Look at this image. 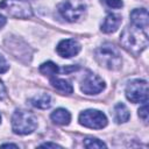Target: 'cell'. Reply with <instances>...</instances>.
I'll use <instances>...</instances> for the list:
<instances>
[{
  "label": "cell",
  "instance_id": "obj_1",
  "mask_svg": "<svg viewBox=\"0 0 149 149\" xmlns=\"http://www.w3.org/2000/svg\"><path fill=\"white\" fill-rule=\"evenodd\" d=\"M120 42L126 50L134 55H139L148 45V35L146 30L132 24L130 27H126L122 30L120 35Z\"/></svg>",
  "mask_w": 149,
  "mask_h": 149
},
{
  "label": "cell",
  "instance_id": "obj_2",
  "mask_svg": "<svg viewBox=\"0 0 149 149\" xmlns=\"http://www.w3.org/2000/svg\"><path fill=\"white\" fill-rule=\"evenodd\" d=\"M94 58L99 65L108 70H118L121 66V55L112 43H104L94 51Z\"/></svg>",
  "mask_w": 149,
  "mask_h": 149
},
{
  "label": "cell",
  "instance_id": "obj_3",
  "mask_svg": "<svg viewBox=\"0 0 149 149\" xmlns=\"http://www.w3.org/2000/svg\"><path fill=\"white\" fill-rule=\"evenodd\" d=\"M37 127L36 116L24 109H16L12 116V129L15 134L27 135L33 133Z\"/></svg>",
  "mask_w": 149,
  "mask_h": 149
},
{
  "label": "cell",
  "instance_id": "obj_4",
  "mask_svg": "<svg viewBox=\"0 0 149 149\" xmlns=\"http://www.w3.org/2000/svg\"><path fill=\"white\" fill-rule=\"evenodd\" d=\"M59 15L69 22L78 21L86 10L85 0H65L57 7Z\"/></svg>",
  "mask_w": 149,
  "mask_h": 149
},
{
  "label": "cell",
  "instance_id": "obj_5",
  "mask_svg": "<svg viewBox=\"0 0 149 149\" xmlns=\"http://www.w3.org/2000/svg\"><path fill=\"white\" fill-rule=\"evenodd\" d=\"M0 8L17 19H28L33 15L31 7L26 0H2L0 2Z\"/></svg>",
  "mask_w": 149,
  "mask_h": 149
},
{
  "label": "cell",
  "instance_id": "obj_6",
  "mask_svg": "<svg viewBox=\"0 0 149 149\" xmlns=\"http://www.w3.org/2000/svg\"><path fill=\"white\" fill-rule=\"evenodd\" d=\"M126 97L132 102L148 101V84L146 80L135 79L128 83L126 87Z\"/></svg>",
  "mask_w": 149,
  "mask_h": 149
},
{
  "label": "cell",
  "instance_id": "obj_7",
  "mask_svg": "<svg viewBox=\"0 0 149 149\" xmlns=\"http://www.w3.org/2000/svg\"><path fill=\"white\" fill-rule=\"evenodd\" d=\"M79 123L92 129H101L107 125L106 115L97 109H86L79 114Z\"/></svg>",
  "mask_w": 149,
  "mask_h": 149
},
{
  "label": "cell",
  "instance_id": "obj_8",
  "mask_svg": "<svg viewBox=\"0 0 149 149\" xmlns=\"http://www.w3.org/2000/svg\"><path fill=\"white\" fill-rule=\"evenodd\" d=\"M80 88L85 94H98L105 88V81L99 76L88 73L81 81Z\"/></svg>",
  "mask_w": 149,
  "mask_h": 149
},
{
  "label": "cell",
  "instance_id": "obj_9",
  "mask_svg": "<svg viewBox=\"0 0 149 149\" xmlns=\"http://www.w3.org/2000/svg\"><path fill=\"white\" fill-rule=\"evenodd\" d=\"M56 50L59 56L70 58V57L76 56L80 51V44L78 41H76L73 38H66V40H62L58 43Z\"/></svg>",
  "mask_w": 149,
  "mask_h": 149
},
{
  "label": "cell",
  "instance_id": "obj_10",
  "mask_svg": "<svg viewBox=\"0 0 149 149\" xmlns=\"http://www.w3.org/2000/svg\"><path fill=\"white\" fill-rule=\"evenodd\" d=\"M130 21L132 24L147 30L148 24H149V16H148V10L146 8H136L134 10H132L130 13Z\"/></svg>",
  "mask_w": 149,
  "mask_h": 149
},
{
  "label": "cell",
  "instance_id": "obj_11",
  "mask_svg": "<svg viewBox=\"0 0 149 149\" xmlns=\"http://www.w3.org/2000/svg\"><path fill=\"white\" fill-rule=\"evenodd\" d=\"M121 21H122V19H121V16L120 15H118V14H108L106 17H105V20L102 21V23H101V31L102 33H106V34H109V33H113V31H115L118 28H119V26L121 24Z\"/></svg>",
  "mask_w": 149,
  "mask_h": 149
},
{
  "label": "cell",
  "instance_id": "obj_12",
  "mask_svg": "<svg viewBox=\"0 0 149 149\" xmlns=\"http://www.w3.org/2000/svg\"><path fill=\"white\" fill-rule=\"evenodd\" d=\"M50 118L55 123L64 126V125H69L71 120V114L65 108H57L51 113Z\"/></svg>",
  "mask_w": 149,
  "mask_h": 149
},
{
  "label": "cell",
  "instance_id": "obj_13",
  "mask_svg": "<svg viewBox=\"0 0 149 149\" xmlns=\"http://www.w3.org/2000/svg\"><path fill=\"white\" fill-rule=\"evenodd\" d=\"M29 101L34 107L40 108V109H47L51 105V98L47 93H41L37 95H34L33 98L29 99Z\"/></svg>",
  "mask_w": 149,
  "mask_h": 149
},
{
  "label": "cell",
  "instance_id": "obj_14",
  "mask_svg": "<svg viewBox=\"0 0 149 149\" xmlns=\"http://www.w3.org/2000/svg\"><path fill=\"white\" fill-rule=\"evenodd\" d=\"M114 120L118 122V123H123V122H127L130 118V113L128 111V108L126 107L125 104L122 102H119L114 106Z\"/></svg>",
  "mask_w": 149,
  "mask_h": 149
},
{
  "label": "cell",
  "instance_id": "obj_15",
  "mask_svg": "<svg viewBox=\"0 0 149 149\" xmlns=\"http://www.w3.org/2000/svg\"><path fill=\"white\" fill-rule=\"evenodd\" d=\"M50 83H51V85H52L57 91H59V92H62V93L71 94V93L73 92V87H72V85H71L68 80H65V79L51 77Z\"/></svg>",
  "mask_w": 149,
  "mask_h": 149
},
{
  "label": "cell",
  "instance_id": "obj_16",
  "mask_svg": "<svg viewBox=\"0 0 149 149\" xmlns=\"http://www.w3.org/2000/svg\"><path fill=\"white\" fill-rule=\"evenodd\" d=\"M58 71H59V69L54 62H45V63L41 64V66H40V72L42 74H45L49 77H54L55 74H57Z\"/></svg>",
  "mask_w": 149,
  "mask_h": 149
},
{
  "label": "cell",
  "instance_id": "obj_17",
  "mask_svg": "<svg viewBox=\"0 0 149 149\" xmlns=\"http://www.w3.org/2000/svg\"><path fill=\"white\" fill-rule=\"evenodd\" d=\"M84 146L86 147V148H102V147H106V144L102 142V141H100V140H98V139H94V137H87V139H85L84 140Z\"/></svg>",
  "mask_w": 149,
  "mask_h": 149
},
{
  "label": "cell",
  "instance_id": "obj_18",
  "mask_svg": "<svg viewBox=\"0 0 149 149\" xmlns=\"http://www.w3.org/2000/svg\"><path fill=\"white\" fill-rule=\"evenodd\" d=\"M139 116L144 122L148 121V105H147V102H143V106L140 107V109H139Z\"/></svg>",
  "mask_w": 149,
  "mask_h": 149
},
{
  "label": "cell",
  "instance_id": "obj_19",
  "mask_svg": "<svg viewBox=\"0 0 149 149\" xmlns=\"http://www.w3.org/2000/svg\"><path fill=\"white\" fill-rule=\"evenodd\" d=\"M101 1L105 2L111 8H121L123 6L122 0H101Z\"/></svg>",
  "mask_w": 149,
  "mask_h": 149
},
{
  "label": "cell",
  "instance_id": "obj_20",
  "mask_svg": "<svg viewBox=\"0 0 149 149\" xmlns=\"http://www.w3.org/2000/svg\"><path fill=\"white\" fill-rule=\"evenodd\" d=\"M8 69H9V65H8L7 61H6V58L2 55H0V73L6 72Z\"/></svg>",
  "mask_w": 149,
  "mask_h": 149
},
{
  "label": "cell",
  "instance_id": "obj_21",
  "mask_svg": "<svg viewBox=\"0 0 149 149\" xmlns=\"http://www.w3.org/2000/svg\"><path fill=\"white\" fill-rule=\"evenodd\" d=\"M5 97H6V88L2 84V81L0 80V100H2Z\"/></svg>",
  "mask_w": 149,
  "mask_h": 149
},
{
  "label": "cell",
  "instance_id": "obj_22",
  "mask_svg": "<svg viewBox=\"0 0 149 149\" xmlns=\"http://www.w3.org/2000/svg\"><path fill=\"white\" fill-rule=\"evenodd\" d=\"M41 147H52V148H59L61 146H58V144H56V143H50V142H47V143L41 144Z\"/></svg>",
  "mask_w": 149,
  "mask_h": 149
},
{
  "label": "cell",
  "instance_id": "obj_23",
  "mask_svg": "<svg viewBox=\"0 0 149 149\" xmlns=\"http://www.w3.org/2000/svg\"><path fill=\"white\" fill-rule=\"evenodd\" d=\"M5 24H6V17H5L3 15H1V14H0V29H1Z\"/></svg>",
  "mask_w": 149,
  "mask_h": 149
},
{
  "label": "cell",
  "instance_id": "obj_24",
  "mask_svg": "<svg viewBox=\"0 0 149 149\" xmlns=\"http://www.w3.org/2000/svg\"><path fill=\"white\" fill-rule=\"evenodd\" d=\"M1 147H14V148H17L16 144H10V143H9V144H8V143H7V144H2Z\"/></svg>",
  "mask_w": 149,
  "mask_h": 149
},
{
  "label": "cell",
  "instance_id": "obj_25",
  "mask_svg": "<svg viewBox=\"0 0 149 149\" xmlns=\"http://www.w3.org/2000/svg\"><path fill=\"white\" fill-rule=\"evenodd\" d=\"M0 121H1V115H0Z\"/></svg>",
  "mask_w": 149,
  "mask_h": 149
}]
</instances>
